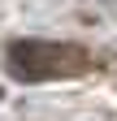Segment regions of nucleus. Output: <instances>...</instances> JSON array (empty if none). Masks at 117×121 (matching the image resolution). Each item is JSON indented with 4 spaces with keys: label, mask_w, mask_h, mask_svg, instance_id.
Segmentation results:
<instances>
[{
    "label": "nucleus",
    "mask_w": 117,
    "mask_h": 121,
    "mask_svg": "<svg viewBox=\"0 0 117 121\" xmlns=\"http://www.w3.org/2000/svg\"><path fill=\"white\" fill-rule=\"evenodd\" d=\"M9 73L18 82H61L91 69V56L78 43L61 39H13L9 43Z\"/></svg>",
    "instance_id": "f257e3e1"
}]
</instances>
